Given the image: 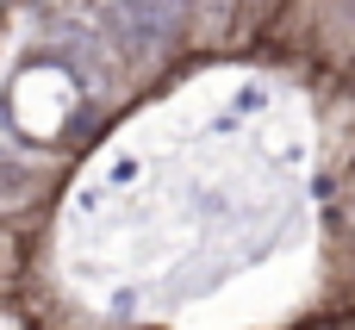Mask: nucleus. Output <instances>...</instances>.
<instances>
[{
  "label": "nucleus",
  "mask_w": 355,
  "mask_h": 330,
  "mask_svg": "<svg viewBox=\"0 0 355 330\" xmlns=\"http://www.w3.org/2000/svg\"><path fill=\"white\" fill-rule=\"evenodd\" d=\"M112 19L131 44H168L187 19V0H112Z\"/></svg>",
  "instance_id": "1"
},
{
  "label": "nucleus",
  "mask_w": 355,
  "mask_h": 330,
  "mask_svg": "<svg viewBox=\"0 0 355 330\" xmlns=\"http://www.w3.org/2000/svg\"><path fill=\"white\" fill-rule=\"evenodd\" d=\"M0 330H19V318H6V312H0Z\"/></svg>",
  "instance_id": "2"
}]
</instances>
